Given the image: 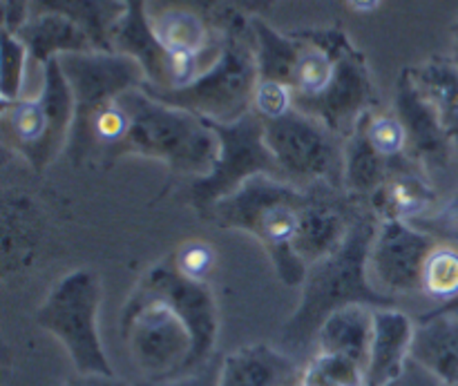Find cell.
Returning a JSON list of instances; mask_svg holds the SVG:
<instances>
[{"label": "cell", "instance_id": "obj_1", "mask_svg": "<svg viewBox=\"0 0 458 386\" xmlns=\"http://www.w3.org/2000/svg\"><path fill=\"white\" fill-rule=\"evenodd\" d=\"M119 326L143 382L168 384L210 365L219 311L208 281L182 275L165 257L143 273L125 299Z\"/></svg>", "mask_w": 458, "mask_h": 386}, {"label": "cell", "instance_id": "obj_2", "mask_svg": "<svg viewBox=\"0 0 458 386\" xmlns=\"http://www.w3.org/2000/svg\"><path fill=\"white\" fill-rule=\"evenodd\" d=\"M259 49V76L284 80L293 89L295 107L343 138L369 112L367 74L349 49L335 54L322 43H289L262 25Z\"/></svg>", "mask_w": 458, "mask_h": 386}, {"label": "cell", "instance_id": "obj_3", "mask_svg": "<svg viewBox=\"0 0 458 386\" xmlns=\"http://www.w3.org/2000/svg\"><path fill=\"white\" fill-rule=\"evenodd\" d=\"M378 228V219L365 208L353 223L347 241L335 253L311 264L302 284L300 304L282 329V342L286 351L300 353L316 344L322 322L334 311L352 304H365L371 308H389L396 299L380 295L371 286L367 273L371 239Z\"/></svg>", "mask_w": 458, "mask_h": 386}, {"label": "cell", "instance_id": "obj_4", "mask_svg": "<svg viewBox=\"0 0 458 386\" xmlns=\"http://www.w3.org/2000/svg\"><path fill=\"white\" fill-rule=\"evenodd\" d=\"M302 210L304 190L259 174L201 214L215 226L253 237L271 259L277 280L291 289H302L309 273L307 262L298 253Z\"/></svg>", "mask_w": 458, "mask_h": 386}, {"label": "cell", "instance_id": "obj_5", "mask_svg": "<svg viewBox=\"0 0 458 386\" xmlns=\"http://www.w3.org/2000/svg\"><path fill=\"white\" fill-rule=\"evenodd\" d=\"M128 107L130 128L121 156L137 155L168 165L173 172L201 179L213 170L219 155V138L213 125L192 112L168 105L143 89L121 94Z\"/></svg>", "mask_w": 458, "mask_h": 386}, {"label": "cell", "instance_id": "obj_6", "mask_svg": "<svg viewBox=\"0 0 458 386\" xmlns=\"http://www.w3.org/2000/svg\"><path fill=\"white\" fill-rule=\"evenodd\" d=\"M4 146L40 172L70 147L74 128V96L61 61L52 58L43 65L38 94L3 103L0 114Z\"/></svg>", "mask_w": 458, "mask_h": 386}, {"label": "cell", "instance_id": "obj_7", "mask_svg": "<svg viewBox=\"0 0 458 386\" xmlns=\"http://www.w3.org/2000/svg\"><path fill=\"white\" fill-rule=\"evenodd\" d=\"M101 302V277L92 268H76L49 289L34 313L36 324L65 348L76 373L114 375L98 331Z\"/></svg>", "mask_w": 458, "mask_h": 386}, {"label": "cell", "instance_id": "obj_8", "mask_svg": "<svg viewBox=\"0 0 458 386\" xmlns=\"http://www.w3.org/2000/svg\"><path fill=\"white\" fill-rule=\"evenodd\" d=\"M264 134L286 183L300 190L316 183L344 188V141L322 121L293 107L282 119L264 121Z\"/></svg>", "mask_w": 458, "mask_h": 386}, {"label": "cell", "instance_id": "obj_9", "mask_svg": "<svg viewBox=\"0 0 458 386\" xmlns=\"http://www.w3.org/2000/svg\"><path fill=\"white\" fill-rule=\"evenodd\" d=\"M258 67L249 49L226 45L210 70L183 89H161L146 80L143 92L168 105L182 107L213 123H235L253 112Z\"/></svg>", "mask_w": 458, "mask_h": 386}, {"label": "cell", "instance_id": "obj_10", "mask_svg": "<svg viewBox=\"0 0 458 386\" xmlns=\"http://www.w3.org/2000/svg\"><path fill=\"white\" fill-rule=\"evenodd\" d=\"M208 123L219 138V155L213 170L191 186V199L199 213H206L259 174L282 179L276 156L267 146L264 121L255 112L235 123Z\"/></svg>", "mask_w": 458, "mask_h": 386}, {"label": "cell", "instance_id": "obj_11", "mask_svg": "<svg viewBox=\"0 0 458 386\" xmlns=\"http://www.w3.org/2000/svg\"><path fill=\"white\" fill-rule=\"evenodd\" d=\"M437 244V237L416 223L398 219L378 222L367 259L371 286L389 299L420 293L425 259Z\"/></svg>", "mask_w": 458, "mask_h": 386}, {"label": "cell", "instance_id": "obj_12", "mask_svg": "<svg viewBox=\"0 0 458 386\" xmlns=\"http://www.w3.org/2000/svg\"><path fill=\"white\" fill-rule=\"evenodd\" d=\"M441 204L438 186L410 156L398 161L383 186L367 199V208L378 222L398 219V222L416 223L429 217Z\"/></svg>", "mask_w": 458, "mask_h": 386}, {"label": "cell", "instance_id": "obj_13", "mask_svg": "<svg viewBox=\"0 0 458 386\" xmlns=\"http://www.w3.org/2000/svg\"><path fill=\"white\" fill-rule=\"evenodd\" d=\"M416 322L396 306L376 308L374 338L365 369L367 386H389L405 375L411 362Z\"/></svg>", "mask_w": 458, "mask_h": 386}, {"label": "cell", "instance_id": "obj_14", "mask_svg": "<svg viewBox=\"0 0 458 386\" xmlns=\"http://www.w3.org/2000/svg\"><path fill=\"white\" fill-rule=\"evenodd\" d=\"M217 386H302V366L286 351L250 344L219 362Z\"/></svg>", "mask_w": 458, "mask_h": 386}, {"label": "cell", "instance_id": "obj_15", "mask_svg": "<svg viewBox=\"0 0 458 386\" xmlns=\"http://www.w3.org/2000/svg\"><path fill=\"white\" fill-rule=\"evenodd\" d=\"M148 21H150L152 38L164 49L165 56L192 54L206 58L208 63H217V58L222 56L224 45L215 40L213 29L195 7L165 4L161 9H152Z\"/></svg>", "mask_w": 458, "mask_h": 386}, {"label": "cell", "instance_id": "obj_16", "mask_svg": "<svg viewBox=\"0 0 458 386\" xmlns=\"http://www.w3.org/2000/svg\"><path fill=\"white\" fill-rule=\"evenodd\" d=\"M411 360L443 386H458V304L441 306L416 322Z\"/></svg>", "mask_w": 458, "mask_h": 386}, {"label": "cell", "instance_id": "obj_17", "mask_svg": "<svg viewBox=\"0 0 458 386\" xmlns=\"http://www.w3.org/2000/svg\"><path fill=\"white\" fill-rule=\"evenodd\" d=\"M374 311L365 304H352L331 313L316 335V351L352 357L367 369L374 338Z\"/></svg>", "mask_w": 458, "mask_h": 386}, {"label": "cell", "instance_id": "obj_18", "mask_svg": "<svg viewBox=\"0 0 458 386\" xmlns=\"http://www.w3.org/2000/svg\"><path fill=\"white\" fill-rule=\"evenodd\" d=\"M18 38L27 45L31 58L47 65L56 54H88L97 52L92 38L85 34L83 27L76 25L61 13H34L22 29L16 31Z\"/></svg>", "mask_w": 458, "mask_h": 386}, {"label": "cell", "instance_id": "obj_19", "mask_svg": "<svg viewBox=\"0 0 458 386\" xmlns=\"http://www.w3.org/2000/svg\"><path fill=\"white\" fill-rule=\"evenodd\" d=\"M410 83L428 103L432 114L445 130L458 152V65L454 63H428L414 70Z\"/></svg>", "mask_w": 458, "mask_h": 386}, {"label": "cell", "instance_id": "obj_20", "mask_svg": "<svg viewBox=\"0 0 458 386\" xmlns=\"http://www.w3.org/2000/svg\"><path fill=\"white\" fill-rule=\"evenodd\" d=\"M420 295L438 306L458 304V246L438 241L420 275Z\"/></svg>", "mask_w": 458, "mask_h": 386}, {"label": "cell", "instance_id": "obj_21", "mask_svg": "<svg viewBox=\"0 0 458 386\" xmlns=\"http://www.w3.org/2000/svg\"><path fill=\"white\" fill-rule=\"evenodd\" d=\"M358 130L365 134L367 143L383 156L389 164H398L405 156H410L407 147V130L405 123L398 114H387V112H367L358 121Z\"/></svg>", "mask_w": 458, "mask_h": 386}, {"label": "cell", "instance_id": "obj_22", "mask_svg": "<svg viewBox=\"0 0 458 386\" xmlns=\"http://www.w3.org/2000/svg\"><path fill=\"white\" fill-rule=\"evenodd\" d=\"M302 386H367L365 366L338 353L316 351L302 366Z\"/></svg>", "mask_w": 458, "mask_h": 386}, {"label": "cell", "instance_id": "obj_23", "mask_svg": "<svg viewBox=\"0 0 458 386\" xmlns=\"http://www.w3.org/2000/svg\"><path fill=\"white\" fill-rule=\"evenodd\" d=\"M295 107L293 89L277 79H267L259 76L253 92V112L262 121H276L289 114Z\"/></svg>", "mask_w": 458, "mask_h": 386}, {"label": "cell", "instance_id": "obj_24", "mask_svg": "<svg viewBox=\"0 0 458 386\" xmlns=\"http://www.w3.org/2000/svg\"><path fill=\"white\" fill-rule=\"evenodd\" d=\"M4 54H3V103H12L22 98L27 67V45L12 31H4Z\"/></svg>", "mask_w": 458, "mask_h": 386}, {"label": "cell", "instance_id": "obj_25", "mask_svg": "<svg viewBox=\"0 0 458 386\" xmlns=\"http://www.w3.org/2000/svg\"><path fill=\"white\" fill-rule=\"evenodd\" d=\"M170 262L182 275L197 281H206L210 273L215 271L217 255H215L213 246L206 244V241H186L170 255Z\"/></svg>", "mask_w": 458, "mask_h": 386}, {"label": "cell", "instance_id": "obj_26", "mask_svg": "<svg viewBox=\"0 0 458 386\" xmlns=\"http://www.w3.org/2000/svg\"><path fill=\"white\" fill-rule=\"evenodd\" d=\"M389 386H443V384L438 382V380L434 378L432 373H428L423 366L416 365V362L411 360L410 366H407L405 375H403L401 380H396V382L389 384Z\"/></svg>", "mask_w": 458, "mask_h": 386}, {"label": "cell", "instance_id": "obj_27", "mask_svg": "<svg viewBox=\"0 0 458 386\" xmlns=\"http://www.w3.org/2000/svg\"><path fill=\"white\" fill-rule=\"evenodd\" d=\"M141 386H217V369H213V365H208L206 369H201L199 373L191 375V378L177 380V382H168V384L143 382Z\"/></svg>", "mask_w": 458, "mask_h": 386}, {"label": "cell", "instance_id": "obj_28", "mask_svg": "<svg viewBox=\"0 0 458 386\" xmlns=\"http://www.w3.org/2000/svg\"><path fill=\"white\" fill-rule=\"evenodd\" d=\"M63 386H134L125 380L116 378V375H83L76 373L74 378L67 380Z\"/></svg>", "mask_w": 458, "mask_h": 386}, {"label": "cell", "instance_id": "obj_29", "mask_svg": "<svg viewBox=\"0 0 458 386\" xmlns=\"http://www.w3.org/2000/svg\"><path fill=\"white\" fill-rule=\"evenodd\" d=\"M347 3H349V7L353 9V12L371 13V12H376V9H378L380 0H347Z\"/></svg>", "mask_w": 458, "mask_h": 386}]
</instances>
